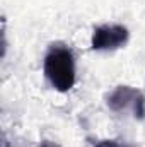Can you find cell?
Wrapping results in <instances>:
<instances>
[{
	"label": "cell",
	"mask_w": 145,
	"mask_h": 147,
	"mask_svg": "<svg viewBox=\"0 0 145 147\" xmlns=\"http://www.w3.org/2000/svg\"><path fill=\"white\" fill-rule=\"evenodd\" d=\"M128 41V29L121 24L97 26L92 33L91 46L96 51H111L125 46Z\"/></svg>",
	"instance_id": "cell-3"
},
{
	"label": "cell",
	"mask_w": 145,
	"mask_h": 147,
	"mask_svg": "<svg viewBox=\"0 0 145 147\" xmlns=\"http://www.w3.org/2000/svg\"><path fill=\"white\" fill-rule=\"evenodd\" d=\"M43 72L53 89L60 92L70 91L75 84V60L72 51L65 46H51L44 57Z\"/></svg>",
	"instance_id": "cell-1"
},
{
	"label": "cell",
	"mask_w": 145,
	"mask_h": 147,
	"mask_svg": "<svg viewBox=\"0 0 145 147\" xmlns=\"http://www.w3.org/2000/svg\"><path fill=\"white\" fill-rule=\"evenodd\" d=\"M38 147H60V146H58V144H55V142H51V140H43Z\"/></svg>",
	"instance_id": "cell-5"
},
{
	"label": "cell",
	"mask_w": 145,
	"mask_h": 147,
	"mask_svg": "<svg viewBox=\"0 0 145 147\" xmlns=\"http://www.w3.org/2000/svg\"><path fill=\"white\" fill-rule=\"evenodd\" d=\"M106 105L111 111H123L130 110L133 111V116L138 120L145 118V96L135 87L130 86H118L111 94L106 98Z\"/></svg>",
	"instance_id": "cell-2"
},
{
	"label": "cell",
	"mask_w": 145,
	"mask_h": 147,
	"mask_svg": "<svg viewBox=\"0 0 145 147\" xmlns=\"http://www.w3.org/2000/svg\"><path fill=\"white\" fill-rule=\"evenodd\" d=\"M94 147H132V146L119 144V142H116V140H101L99 144H96Z\"/></svg>",
	"instance_id": "cell-4"
}]
</instances>
